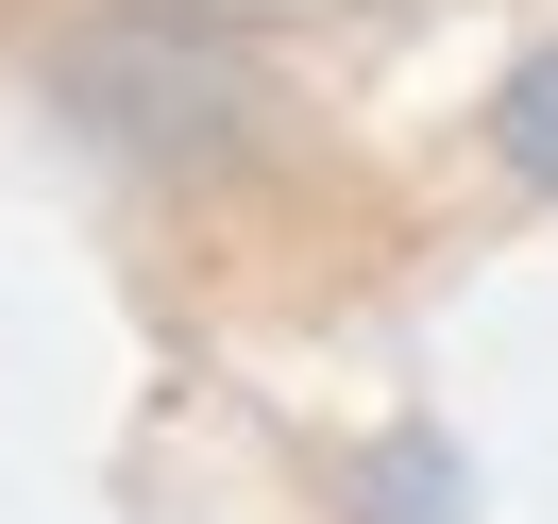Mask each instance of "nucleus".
<instances>
[{
  "instance_id": "1",
  "label": "nucleus",
  "mask_w": 558,
  "mask_h": 524,
  "mask_svg": "<svg viewBox=\"0 0 558 524\" xmlns=\"http://www.w3.org/2000/svg\"><path fill=\"white\" fill-rule=\"evenodd\" d=\"M51 102H69L85 136H136V153H220L254 119V51L204 35V17H102Z\"/></svg>"
},
{
  "instance_id": "2",
  "label": "nucleus",
  "mask_w": 558,
  "mask_h": 524,
  "mask_svg": "<svg viewBox=\"0 0 558 524\" xmlns=\"http://www.w3.org/2000/svg\"><path fill=\"white\" fill-rule=\"evenodd\" d=\"M457 490H474V474H457L440 423H389V440L355 456V524H457Z\"/></svg>"
},
{
  "instance_id": "3",
  "label": "nucleus",
  "mask_w": 558,
  "mask_h": 524,
  "mask_svg": "<svg viewBox=\"0 0 558 524\" xmlns=\"http://www.w3.org/2000/svg\"><path fill=\"white\" fill-rule=\"evenodd\" d=\"M490 170L558 204V35H542V51H508V85H490Z\"/></svg>"
}]
</instances>
